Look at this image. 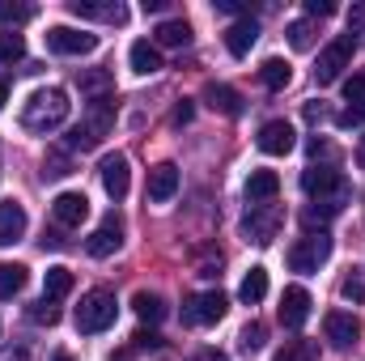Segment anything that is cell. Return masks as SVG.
Masks as SVG:
<instances>
[{
    "label": "cell",
    "mask_w": 365,
    "mask_h": 361,
    "mask_svg": "<svg viewBox=\"0 0 365 361\" xmlns=\"http://www.w3.org/2000/svg\"><path fill=\"white\" fill-rule=\"evenodd\" d=\"M344 102H365V73L344 81Z\"/></svg>",
    "instance_id": "cell-39"
},
{
    "label": "cell",
    "mask_w": 365,
    "mask_h": 361,
    "mask_svg": "<svg viewBox=\"0 0 365 361\" xmlns=\"http://www.w3.org/2000/svg\"><path fill=\"white\" fill-rule=\"evenodd\" d=\"M132 340H136V349H162V345H166V340H162L158 332H136Z\"/></svg>",
    "instance_id": "cell-41"
},
{
    "label": "cell",
    "mask_w": 365,
    "mask_h": 361,
    "mask_svg": "<svg viewBox=\"0 0 365 361\" xmlns=\"http://www.w3.org/2000/svg\"><path fill=\"white\" fill-rule=\"evenodd\" d=\"M64 175H73L68 171V153H51L47 166H43V179H64Z\"/></svg>",
    "instance_id": "cell-37"
},
{
    "label": "cell",
    "mask_w": 365,
    "mask_h": 361,
    "mask_svg": "<svg viewBox=\"0 0 365 361\" xmlns=\"http://www.w3.org/2000/svg\"><path fill=\"white\" fill-rule=\"evenodd\" d=\"M323 336H327L336 349H353V345L361 340V319H357L353 310H331V315L323 319Z\"/></svg>",
    "instance_id": "cell-12"
},
{
    "label": "cell",
    "mask_w": 365,
    "mask_h": 361,
    "mask_svg": "<svg viewBox=\"0 0 365 361\" xmlns=\"http://www.w3.org/2000/svg\"><path fill=\"white\" fill-rule=\"evenodd\" d=\"M195 361H230V357H225L221 349H200V353H195Z\"/></svg>",
    "instance_id": "cell-45"
},
{
    "label": "cell",
    "mask_w": 365,
    "mask_h": 361,
    "mask_svg": "<svg viewBox=\"0 0 365 361\" xmlns=\"http://www.w3.org/2000/svg\"><path fill=\"white\" fill-rule=\"evenodd\" d=\"M145 195H149L153 204H170V200L179 195V166H175V162H158V166L149 171Z\"/></svg>",
    "instance_id": "cell-14"
},
{
    "label": "cell",
    "mask_w": 365,
    "mask_h": 361,
    "mask_svg": "<svg viewBox=\"0 0 365 361\" xmlns=\"http://www.w3.org/2000/svg\"><path fill=\"white\" fill-rule=\"evenodd\" d=\"M73 289V272L64 268V264H56V268H47L43 276V298H51V302H60L64 293Z\"/></svg>",
    "instance_id": "cell-27"
},
{
    "label": "cell",
    "mask_w": 365,
    "mask_h": 361,
    "mask_svg": "<svg viewBox=\"0 0 365 361\" xmlns=\"http://www.w3.org/2000/svg\"><path fill=\"white\" fill-rule=\"evenodd\" d=\"M340 293L349 298V302H365V280L353 272V276H344V285H340Z\"/></svg>",
    "instance_id": "cell-38"
},
{
    "label": "cell",
    "mask_w": 365,
    "mask_h": 361,
    "mask_svg": "<svg viewBox=\"0 0 365 361\" xmlns=\"http://www.w3.org/2000/svg\"><path fill=\"white\" fill-rule=\"evenodd\" d=\"M302 191L310 195V204L331 208V213H340V208L349 204V195H353L349 179H344L336 166H310V171L302 175Z\"/></svg>",
    "instance_id": "cell-3"
},
{
    "label": "cell",
    "mask_w": 365,
    "mask_h": 361,
    "mask_svg": "<svg viewBox=\"0 0 365 361\" xmlns=\"http://www.w3.org/2000/svg\"><path fill=\"white\" fill-rule=\"evenodd\" d=\"M306 13H310V17H331L336 4H331V0H306Z\"/></svg>",
    "instance_id": "cell-40"
},
{
    "label": "cell",
    "mask_w": 365,
    "mask_h": 361,
    "mask_svg": "<svg viewBox=\"0 0 365 361\" xmlns=\"http://www.w3.org/2000/svg\"><path fill=\"white\" fill-rule=\"evenodd\" d=\"M110 128H115V98L106 93V98H93L90 106H86V115H81V123L68 132V153H90V149H98L110 136Z\"/></svg>",
    "instance_id": "cell-2"
},
{
    "label": "cell",
    "mask_w": 365,
    "mask_h": 361,
    "mask_svg": "<svg viewBox=\"0 0 365 361\" xmlns=\"http://www.w3.org/2000/svg\"><path fill=\"white\" fill-rule=\"evenodd\" d=\"M357 30H365V4H357V9L349 13V34H357Z\"/></svg>",
    "instance_id": "cell-44"
},
{
    "label": "cell",
    "mask_w": 365,
    "mask_h": 361,
    "mask_svg": "<svg viewBox=\"0 0 365 361\" xmlns=\"http://www.w3.org/2000/svg\"><path fill=\"white\" fill-rule=\"evenodd\" d=\"M276 191H280L276 171H251V179H247V200L251 204H268Z\"/></svg>",
    "instance_id": "cell-22"
},
{
    "label": "cell",
    "mask_w": 365,
    "mask_h": 361,
    "mask_svg": "<svg viewBox=\"0 0 365 361\" xmlns=\"http://www.w3.org/2000/svg\"><path fill=\"white\" fill-rule=\"evenodd\" d=\"M276 361H314V345L310 340H284L276 349Z\"/></svg>",
    "instance_id": "cell-33"
},
{
    "label": "cell",
    "mask_w": 365,
    "mask_h": 361,
    "mask_svg": "<svg viewBox=\"0 0 365 361\" xmlns=\"http://www.w3.org/2000/svg\"><path fill=\"white\" fill-rule=\"evenodd\" d=\"M26 289V268L21 264H0V302L17 298Z\"/></svg>",
    "instance_id": "cell-28"
},
{
    "label": "cell",
    "mask_w": 365,
    "mask_h": 361,
    "mask_svg": "<svg viewBox=\"0 0 365 361\" xmlns=\"http://www.w3.org/2000/svg\"><path fill=\"white\" fill-rule=\"evenodd\" d=\"M26 56V43H21V34H13V30H0V64H17Z\"/></svg>",
    "instance_id": "cell-32"
},
{
    "label": "cell",
    "mask_w": 365,
    "mask_h": 361,
    "mask_svg": "<svg viewBox=\"0 0 365 361\" xmlns=\"http://www.w3.org/2000/svg\"><path fill=\"white\" fill-rule=\"evenodd\" d=\"M153 39H158V47H187L191 43V26L182 17H170V21H162L153 30Z\"/></svg>",
    "instance_id": "cell-24"
},
{
    "label": "cell",
    "mask_w": 365,
    "mask_h": 361,
    "mask_svg": "<svg viewBox=\"0 0 365 361\" xmlns=\"http://www.w3.org/2000/svg\"><path fill=\"white\" fill-rule=\"evenodd\" d=\"M102 187L110 200H123L128 187H132V171H128V158L123 153H106L102 158Z\"/></svg>",
    "instance_id": "cell-16"
},
{
    "label": "cell",
    "mask_w": 365,
    "mask_h": 361,
    "mask_svg": "<svg viewBox=\"0 0 365 361\" xmlns=\"http://www.w3.org/2000/svg\"><path fill=\"white\" fill-rule=\"evenodd\" d=\"M280 221H284V213H280L276 204H251V213H247V221H242V234H247L251 243L268 247L276 238V230H280Z\"/></svg>",
    "instance_id": "cell-8"
},
{
    "label": "cell",
    "mask_w": 365,
    "mask_h": 361,
    "mask_svg": "<svg viewBox=\"0 0 365 361\" xmlns=\"http://www.w3.org/2000/svg\"><path fill=\"white\" fill-rule=\"evenodd\" d=\"M47 47H51L56 56H90L93 47H98V34L73 30V26H51V30H47Z\"/></svg>",
    "instance_id": "cell-10"
},
{
    "label": "cell",
    "mask_w": 365,
    "mask_h": 361,
    "mask_svg": "<svg viewBox=\"0 0 365 361\" xmlns=\"http://www.w3.org/2000/svg\"><path fill=\"white\" fill-rule=\"evenodd\" d=\"M132 310L140 315V323H162V319H166V302H162V293H149V289H140V293L132 298Z\"/></svg>",
    "instance_id": "cell-23"
},
{
    "label": "cell",
    "mask_w": 365,
    "mask_h": 361,
    "mask_svg": "<svg viewBox=\"0 0 365 361\" xmlns=\"http://www.w3.org/2000/svg\"><path fill=\"white\" fill-rule=\"evenodd\" d=\"M204 102L212 106V111H221V115H230V119H238L247 106H242V93L230 90V86H217V81H208L204 86Z\"/></svg>",
    "instance_id": "cell-21"
},
{
    "label": "cell",
    "mask_w": 365,
    "mask_h": 361,
    "mask_svg": "<svg viewBox=\"0 0 365 361\" xmlns=\"http://www.w3.org/2000/svg\"><path fill=\"white\" fill-rule=\"evenodd\" d=\"M30 17H34V4H9V0H0V30L4 26H21Z\"/></svg>",
    "instance_id": "cell-34"
},
{
    "label": "cell",
    "mask_w": 365,
    "mask_h": 361,
    "mask_svg": "<svg viewBox=\"0 0 365 361\" xmlns=\"http://www.w3.org/2000/svg\"><path fill=\"white\" fill-rule=\"evenodd\" d=\"M110 361H128V357H110Z\"/></svg>",
    "instance_id": "cell-51"
},
{
    "label": "cell",
    "mask_w": 365,
    "mask_h": 361,
    "mask_svg": "<svg viewBox=\"0 0 365 361\" xmlns=\"http://www.w3.org/2000/svg\"><path fill=\"white\" fill-rule=\"evenodd\" d=\"M217 13H242V17H251V9L238 4V0H217Z\"/></svg>",
    "instance_id": "cell-43"
},
{
    "label": "cell",
    "mask_w": 365,
    "mask_h": 361,
    "mask_svg": "<svg viewBox=\"0 0 365 361\" xmlns=\"http://www.w3.org/2000/svg\"><path fill=\"white\" fill-rule=\"evenodd\" d=\"M68 9L77 17H93V21H115V26L128 21V9L119 0H68Z\"/></svg>",
    "instance_id": "cell-17"
},
{
    "label": "cell",
    "mask_w": 365,
    "mask_h": 361,
    "mask_svg": "<svg viewBox=\"0 0 365 361\" xmlns=\"http://www.w3.org/2000/svg\"><path fill=\"white\" fill-rule=\"evenodd\" d=\"M336 123H340V128H357V123H365V102H349V106L336 115Z\"/></svg>",
    "instance_id": "cell-36"
},
{
    "label": "cell",
    "mask_w": 365,
    "mask_h": 361,
    "mask_svg": "<svg viewBox=\"0 0 365 361\" xmlns=\"http://www.w3.org/2000/svg\"><path fill=\"white\" fill-rule=\"evenodd\" d=\"M68 93L60 90V86H47V90H34L26 98V106H21V128L26 132H34V136H47V132H56L64 119H68Z\"/></svg>",
    "instance_id": "cell-1"
},
{
    "label": "cell",
    "mask_w": 365,
    "mask_h": 361,
    "mask_svg": "<svg viewBox=\"0 0 365 361\" xmlns=\"http://www.w3.org/2000/svg\"><path fill=\"white\" fill-rule=\"evenodd\" d=\"M4 361H26V357H21V353H17V357H4Z\"/></svg>",
    "instance_id": "cell-50"
},
{
    "label": "cell",
    "mask_w": 365,
    "mask_h": 361,
    "mask_svg": "<svg viewBox=\"0 0 365 361\" xmlns=\"http://www.w3.org/2000/svg\"><path fill=\"white\" fill-rule=\"evenodd\" d=\"M128 64H132L136 77H153V73H162V51L149 39H136L132 51H128Z\"/></svg>",
    "instance_id": "cell-20"
},
{
    "label": "cell",
    "mask_w": 365,
    "mask_h": 361,
    "mask_svg": "<svg viewBox=\"0 0 365 361\" xmlns=\"http://www.w3.org/2000/svg\"><path fill=\"white\" fill-rule=\"evenodd\" d=\"M353 47H357V34H340L336 43H327V47L319 51L314 81H319V86H331V81H340V73H344V68H349V60H353Z\"/></svg>",
    "instance_id": "cell-7"
},
{
    "label": "cell",
    "mask_w": 365,
    "mask_h": 361,
    "mask_svg": "<svg viewBox=\"0 0 365 361\" xmlns=\"http://www.w3.org/2000/svg\"><path fill=\"white\" fill-rule=\"evenodd\" d=\"M26 225H30L26 208H21L17 200H4V204H0V247H13V243H21Z\"/></svg>",
    "instance_id": "cell-18"
},
{
    "label": "cell",
    "mask_w": 365,
    "mask_h": 361,
    "mask_svg": "<svg viewBox=\"0 0 365 361\" xmlns=\"http://www.w3.org/2000/svg\"><path fill=\"white\" fill-rule=\"evenodd\" d=\"M77 86H81V93L106 98V93H110V73H102V68H93V73H81V77H77Z\"/></svg>",
    "instance_id": "cell-30"
},
{
    "label": "cell",
    "mask_w": 365,
    "mask_h": 361,
    "mask_svg": "<svg viewBox=\"0 0 365 361\" xmlns=\"http://www.w3.org/2000/svg\"><path fill=\"white\" fill-rule=\"evenodd\" d=\"M4 102H9V81L0 77V111H4Z\"/></svg>",
    "instance_id": "cell-47"
},
{
    "label": "cell",
    "mask_w": 365,
    "mask_h": 361,
    "mask_svg": "<svg viewBox=\"0 0 365 361\" xmlns=\"http://www.w3.org/2000/svg\"><path fill=\"white\" fill-rule=\"evenodd\" d=\"M56 361H77V357H68V353H56Z\"/></svg>",
    "instance_id": "cell-49"
},
{
    "label": "cell",
    "mask_w": 365,
    "mask_h": 361,
    "mask_svg": "<svg viewBox=\"0 0 365 361\" xmlns=\"http://www.w3.org/2000/svg\"><path fill=\"white\" fill-rule=\"evenodd\" d=\"M289 43H293V51H310V47H314V21H310V17L293 21V26H289Z\"/></svg>",
    "instance_id": "cell-31"
},
{
    "label": "cell",
    "mask_w": 365,
    "mask_h": 361,
    "mask_svg": "<svg viewBox=\"0 0 365 361\" xmlns=\"http://www.w3.org/2000/svg\"><path fill=\"white\" fill-rule=\"evenodd\" d=\"M119 247H123V217H119V213H106V217L98 221V230L86 238V251H90L93 260H106V255H115Z\"/></svg>",
    "instance_id": "cell-9"
},
{
    "label": "cell",
    "mask_w": 365,
    "mask_h": 361,
    "mask_svg": "<svg viewBox=\"0 0 365 361\" xmlns=\"http://www.w3.org/2000/svg\"><path fill=\"white\" fill-rule=\"evenodd\" d=\"M225 310H230V298H225L221 289H204V293H191V298L182 302V323L208 327V323H221Z\"/></svg>",
    "instance_id": "cell-5"
},
{
    "label": "cell",
    "mask_w": 365,
    "mask_h": 361,
    "mask_svg": "<svg viewBox=\"0 0 365 361\" xmlns=\"http://www.w3.org/2000/svg\"><path fill=\"white\" fill-rule=\"evenodd\" d=\"M310 153L319 158V153H331V149H327V141H319V136H314V141H310Z\"/></svg>",
    "instance_id": "cell-46"
},
{
    "label": "cell",
    "mask_w": 365,
    "mask_h": 361,
    "mask_svg": "<svg viewBox=\"0 0 365 361\" xmlns=\"http://www.w3.org/2000/svg\"><path fill=\"white\" fill-rule=\"evenodd\" d=\"M51 217H56V225L77 230V225L90 217V200H86V191H60V195L51 200Z\"/></svg>",
    "instance_id": "cell-13"
},
{
    "label": "cell",
    "mask_w": 365,
    "mask_h": 361,
    "mask_svg": "<svg viewBox=\"0 0 365 361\" xmlns=\"http://www.w3.org/2000/svg\"><path fill=\"white\" fill-rule=\"evenodd\" d=\"M357 162L365 166V136H361V145H357Z\"/></svg>",
    "instance_id": "cell-48"
},
{
    "label": "cell",
    "mask_w": 365,
    "mask_h": 361,
    "mask_svg": "<svg viewBox=\"0 0 365 361\" xmlns=\"http://www.w3.org/2000/svg\"><path fill=\"white\" fill-rule=\"evenodd\" d=\"M331 260V234L319 230V234H306L289 247V268L293 272H319Z\"/></svg>",
    "instance_id": "cell-6"
},
{
    "label": "cell",
    "mask_w": 365,
    "mask_h": 361,
    "mask_svg": "<svg viewBox=\"0 0 365 361\" xmlns=\"http://www.w3.org/2000/svg\"><path fill=\"white\" fill-rule=\"evenodd\" d=\"M306 319H310V293H306L302 285H289V289L280 293V323H284L289 332H297Z\"/></svg>",
    "instance_id": "cell-15"
},
{
    "label": "cell",
    "mask_w": 365,
    "mask_h": 361,
    "mask_svg": "<svg viewBox=\"0 0 365 361\" xmlns=\"http://www.w3.org/2000/svg\"><path fill=\"white\" fill-rule=\"evenodd\" d=\"M255 145H259V153H268V158H284V153H293L297 132H293V123H289V119H268V123L259 128Z\"/></svg>",
    "instance_id": "cell-11"
},
{
    "label": "cell",
    "mask_w": 365,
    "mask_h": 361,
    "mask_svg": "<svg viewBox=\"0 0 365 361\" xmlns=\"http://www.w3.org/2000/svg\"><path fill=\"white\" fill-rule=\"evenodd\" d=\"M115 315H119V302H115V293L110 289H90L86 298H81V306H77V332H106L110 323H115Z\"/></svg>",
    "instance_id": "cell-4"
},
{
    "label": "cell",
    "mask_w": 365,
    "mask_h": 361,
    "mask_svg": "<svg viewBox=\"0 0 365 361\" xmlns=\"http://www.w3.org/2000/svg\"><path fill=\"white\" fill-rule=\"evenodd\" d=\"M255 39H259V21H255V17H238V21L225 30V51L242 60V56L255 47Z\"/></svg>",
    "instance_id": "cell-19"
},
{
    "label": "cell",
    "mask_w": 365,
    "mask_h": 361,
    "mask_svg": "<svg viewBox=\"0 0 365 361\" xmlns=\"http://www.w3.org/2000/svg\"><path fill=\"white\" fill-rule=\"evenodd\" d=\"M264 340H268V327H264V323H247V327L238 332V349H242L247 357H255V353L264 349Z\"/></svg>",
    "instance_id": "cell-29"
},
{
    "label": "cell",
    "mask_w": 365,
    "mask_h": 361,
    "mask_svg": "<svg viewBox=\"0 0 365 361\" xmlns=\"http://www.w3.org/2000/svg\"><path fill=\"white\" fill-rule=\"evenodd\" d=\"M191 115H195V106L182 98L179 106H175V115H170V123H175V128H182V123H191Z\"/></svg>",
    "instance_id": "cell-42"
},
{
    "label": "cell",
    "mask_w": 365,
    "mask_h": 361,
    "mask_svg": "<svg viewBox=\"0 0 365 361\" xmlns=\"http://www.w3.org/2000/svg\"><path fill=\"white\" fill-rule=\"evenodd\" d=\"M238 298L247 302V306H255V302H264L268 298V268H251L242 276V285H238Z\"/></svg>",
    "instance_id": "cell-26"
},
{
    "label": "cell",
    "mask_w": 365,
    "mask_h": 361,
    "mask_svg": "<svg viewBox=\"0 0 365 361\" xmlns=\"http://www.w3.org/2000/svg\"><path fill=\"white\" fill-rule=\"evenodd\" d=\"M259 81H264L268 90H284V86L293 81V64H289V60H280V56L264 60V64H259Z\"/></svg>",
    "instance_id": "cell-25"
},
{
    "label": "cell",
    "mask_w": 365,
    "mask_h": 361,
    "mask_svg": "<svg viewBox=\"0 0 365 361\" xmlns=\"http://www.w3.org/2000/svg\"><path fill=\"white\" fill-rule=\"evenodd\" d=\"M30 319H34V323H47V327H56V323H60V302H51V298H38V302L30 306Z\"/></svg>",
    "instance_id": "cell-35"
}]
</instances>
